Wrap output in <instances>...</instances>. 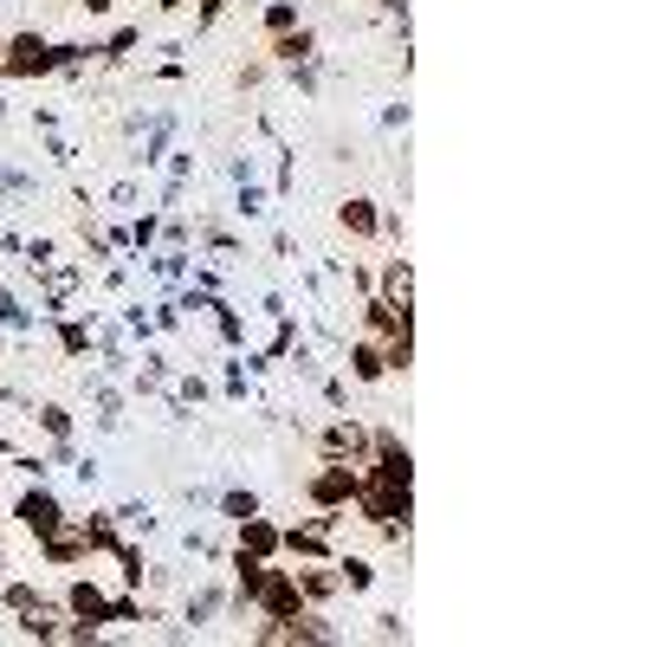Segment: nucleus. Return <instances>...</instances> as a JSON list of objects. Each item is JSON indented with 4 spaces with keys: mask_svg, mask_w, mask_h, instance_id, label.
<instances>
[{
    "mask_svg": "<svg viewBox=\"0 0 647 647\" xmlns=\"http://www.w3.org/2000/svg\"><path fill=\"white\" fill-rule=\"evenodd\" d=\"M279 538H286V531H279V524H266L259 511H246V518H240V551H246V557H273V551H279Z\"/></svg>",
    "mask_w": 647,
    "mask_h": 647,
    "instance_id": "obj_6",
    "label": "nucleus"
},
{
    "mask_svg": "<svg viewBox=\"0 0 647 647\" xmlns=\"http://www.w3.org/2000/svg\"><path fill=\"white\" fill-rule=\"evenodd\" d=\"M273 59H279V66L311 59V33H304V26H298V33H279V39H273Z\"/></svg>",
    "mask_w": 647,
    "mask_h": 647,
    "instance_id": "obj_12",
    "label": "nucleus"
},
{
    "mask_svg": "<svg viewBox=\"0 0 647 647\" xmlns=\"http://www.w3.org/2000/svg\"><path fill=\"white\" fill-rule=\"evenodd\" d=\"M266 26H273V33H291V26H298V7H291V0L266 7Z\"/></svg>",
    "mask_w": 647,
    "mask_h": 647,
    "instance_id": "obj_16",
    "label": "nucleus"
},
{
    "mask_svg": "<svg viewBox=\"0 0 647 647\" xmlns=\"http://www.w3.org/2000/svg\"><path fill=\"white\" fill-rule=\"evenodd\" d=\"M331 589H344V576H331V570H304L298 576V596H311V602H324Z\"/></svg>",
    "mask_w": 647,
    "mask_h": 647,
    "instance_id": "obj_14",
    "label": "nucleus"
},
{
    "mask_svg": "<svg viewBox=\"0 0 647 647\" xmlns=\"http://www.w3.org/2000/svg\"><path fill=\"white\" fill-rule=\"evenodd\" d=\"M0 72H7V78H39V72H59V46H46L39 33L0 39Z\"/></svg>",
    "mask_w": 647,
    "mask_h": 647,
    "instance_id": "obj_2",
    "label": "nucleus"
},
{
    "mask_svg": "<svg viewBox=\"0 0 647 647\" xmlns=\"http://www.w3.org/2000/svg\"><path fill=\"white\" fill-rule=\"evenodd\" d=\"M382 304L415 311V273H408V259H389V266H382Z\"/></svg>",
    "mask_w": 647,
    "mask_h": 647,
    "instance_id": "obj_8",
    "label": "nucleus"
},
{
    "mask_svg": "<svg viewBox=\"0 0 647 647\" xmlns=\"http://www.w3.org/2000/svg\"><path fill=\"white\" fill-rule=\"evenodd\" d=\"M7 609L20 615V635H33V642H53V635H59V609H53V602H39L26 582H13V589H7Z\"/></svg>",
    "mask_w": 647,
    "mask_h": 647,
    "instance_id": "obj_3",
    "label": "nucleus"
},
{
    "mask_svg": "<svg viewBox=\"0 0 647 647\" xmlns=\"http://www.w3.org/2000/svg\"><path fill=\"white\" fill-rule=\"evenodd\" d=\"M337 576H344V589H369V582H376V570H369L362 557H344V564H337Z\"/></svg>",
    "mask_w": 647,
    "mask_h": 647,
    "instance_id": "obj_15",
    "label": "nucleus"
},
{
    "mask_svg": "<svg viewBox=\"0 0 647 647\" xmlns=\"http://www.w3.org/2000/svg\"><path fill=\"white\" fill-rule=\"evenodd\" d=\"M324 538H331V518H311V524L286 531L279 544H286V551H298V557H324Z\"/></svg>",
    "mask_w": 647,
    "mask_h": 647,
    "instance_id": "obj_10",
    "label": "nucleus"
},
{
    "mask_svg": "<svg viewBox=\"0 0 647 647\" xmlns=\"http://www.w3.org/2000/svg\"><path fill=\"white\" fill-rule=\"evenodd\" d=\"M66 609H72L78 622H97V628H104V622H117V602H111L104 589H91V582H72V596H66Z\"/></svg>",
    "mask_w": 647,
    "mask_h": 647,
    "instance_id": "obj_5",
    "label": "nucleus"
},
{
    "mask_svg": "<svg viewBox=\"0 0 647 647\" xmlns=\"http://www.w3.org/2000/svg\"><path fill=\"white\" fill-rule=\"evenodd\" d=\"M382 642H408V628H402V615H382V628H376Z\"/></svg>",
    "mask_w": 647,
    "mask_h": 647,
    "instance_id": "obj_18",
    "label": "nucleus"
},
{
    "mask_svg": "<svg viewBox=\"0 0 647 647\" xmlns=\"http://www.w3.org/2000/svg\"><path fill=\"white\" fill-rule=\"evenodd\" d=\"M220 7H227V0H201V13H195V26H208V20H215Z\"/></svg>",
    "mask_w": 647,
    "mask_h": 647,
    "instance_id": "obj_20",
    "label": "nucleus"
},
{
    "mask_svg": "<svg viewBox=\"0 0 647 647\" xmlns=\"http://www.w3.org/2000/svg\"><path fill=\"white\" fill-rule=\"evenodd\" d=\"M382 369H389V357H382V337H362L357 350H350V376H357V382H376Z\"/></svg>",
    "mask_w": 647,
    "mask_h": 647,
    "instance_id": "obj_11",
    "label": "nucleus"
},
{
    "mask_svg": "<svg viewBox=\"0 0 647 647\" xmlns=\"http://www.w3.org/2000/svg\"><path fill=\"white\" fill-rule=\"evenodd\" d=\"M344 227H350V233H376V227H382V215H376V201H344Z\"/></svg>",
    "mask_w": 647,
    "mask_h": 647,
    "instance_id": "obj_13",
    "label": "nucleus"
},
{
    "mask_svg": "<svg viewBox=\"0 0 647 647\" xmlns=\"http://www.w3.org/2000/svg\"><path fill=\"white\" fill-rule=\"evenodd\" d=\"M59 518H66V511H59V499H53V493H46V486H39V493H26V499H20V524H26V531H33V538H46V531H53V524H59Z\"/></svg>",
    "mask_w": 647,
    "mask_h": 647,
    "instance_id": "obj_7",
    "label": "nucleus"
},
{
    "mask_svg": "<svg viewBox=\"0 0 647 647\" xmlns=\"http://www.w3.org/2000/svg\"><path fill=\"white\" fill-rule=\"evenodd\" d=\"M324 453H331V460H357V466H362V453H369V434H362L357 421H337V428L324 434Z\"/></svg>",
    "mask_w": 647,
    "mask_h": 647,
    "instance_id": "obj_9",
    "label": "nucleus"
},
{
    "mask_svg": "<svg viewBox=\"0 0 647 647\" xmlns=\"http://www.w3.org/2000/svg\"><path fill=\"white\" fill-rule=\"evenodd\" d=\"M39 421H46V434H59V440L72 434V421H66V408H39Z\"/></svg>",
    "mask_w": 647,
    "mask_h": 647,
    "instance_id": "obj_17",
    "label": "nucleus"
},
{
    "mask_svg": "<svg viewBox=\"0 0 647 647\" xmlns=\"http://www.w3.org/2000/svg\"><path fill=\"white\" fill-rule=\"evenodd\" d=\"M350 499H357V505H362V518H369V524H382L389 538H408V518H415V499H408V486H389V480H369V473H362Z\"/></svg>",
    "mask_w": 647,
    "mask_h": 647,
    "instance_id": "obj_1",
    "label": "nucleus"
},
{
    "mask_svg": "<svg viewBox=\"0 0 647 647\" xmlns=\"http://www.w3.org/2000/svg\"><path fill=\"white\" fill-rule=\"evenodd\" d=\"M78 7H84V13H111V0H78Z\"/></svg>",
    "mask_w": 647,
    "mask_h": 647,
    "instance_id": "obj_21",
    "label": "nucleus"
},
{
    "mask_svg": "<svg viewBox=\"0 0 647 647\" xmlns=\"http://www.w3.org/2000/svg\"><path fill=\"white\" fill-rule=\"evenodd\" d=\"M227 511H233V518H246V511H259V505H253V493H227Z\"/></svg>",
    "mask_w": 647,
    "mask_h": 647,
    "instance_id": "obj_19",
    "label": "nucleus"
},
{
    "mask_svg": "<svg viewBox=\"0 0 647 647\" xmlns=\"http://www.w3.org/2000/svg\"><path fill=\"white\" fill-rule=\"evenodd\" d=\"M357 480H362L357 460H331V466H324V473L311 480V505H317V511H337V505H350Z\"/></svg>",
    "mask_w": 647,
    "mask_h": 647,
    "instance_id": "obj_4",
    "label": "nucleus"
}]
</instances>
